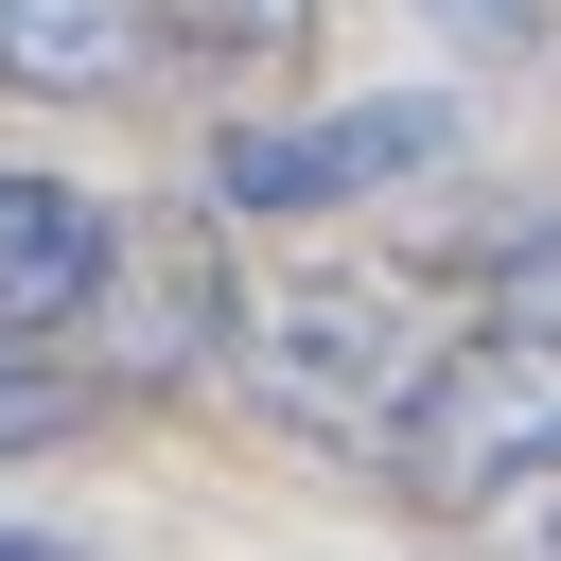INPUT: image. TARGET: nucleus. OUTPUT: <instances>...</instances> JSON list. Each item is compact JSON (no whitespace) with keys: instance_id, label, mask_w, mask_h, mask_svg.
<instances>
[{"instance_id":"f257e3e1","label":"nucleus","mask_w":561,"mask_h":561,"mask_svg":"<svg viewBox=\"0 0 561 561\" xmlns=\"http://www.w3.org/2000/svg\"><path fill=\"white\" fill-rule=\"evenodd\" d=\"M386 456H403L421 508H473V491L561 473V228L491 245V280L456 298V333H438L421 403L386 421Z\"/></svg>"},{"instance_id":"f03ea898","label":"nucleus","mask_w":561,"mask_h":561,"mask_svg":"<svg viewBox=\"0 0 561 561\" xmlns=\"http://www.w3.org/2000/svg\"><path fill=\"white\" fill-rule=\"evenodd\" d=\"M438 333L456 316H421V298H351V280H316V298H263V316H228V368L280 403V421H316V438H386L403 403H421V368H438Z\"/></svg>"},{"instance_id":"7ed1b4c3","label":"nucleus","mask_w":561,"mask_h":561,"mask_svg":"<svg viewBox=\"0 0 561 561\" xmlns=\"http://www.w3.org/2000/svg\"><path fill=\"white\" fill-rule=\"evenodd\" d=\"M456 140V105H333V123H245L228 158H210V193L228 210H333V193H386L403 158H438Z\"/></svg>"},{"instance_id":"20e7f679","label":"nucleus","mask_w":561,"mask_h":561,"mask_svg":"<svg viewBox=\"0 0 561 561\" xmlns=\"http://www.w3.org/2000/svg\"><path fill=\"white\" fill-rule=\"evenodd\" d=\"M105 298V210L70 175H0V333H70Z\"/></svg>"},{"instance_id":"39448f33","label":"nucleus","mask_w":561,"mask_h":561,"mask_svg":"<svg viewBox=\"0 0 561 561\" xmlns=\"http://www.w3.org/2000/svg\"><path fill=\"white\" fill-rule=\"evenodd\" d=\"M158 53V0H0V88L35 105H105Z\"/></svg>"},{"instance_id":"423d86ee","label":"nucleus","mask_w":561,"mask_h":561,"mask_svg":"<svg viewBox=\"0 0 561 561\" xmlns=\"http://www.w3.org/2000/svg\"><path fill=\"white\" fill-rule=\"evenodd\" d=\"M158 35H175V53L263 70V53H298V35H316V0H158Z\"/></svg>"},{"instance_id":"0eeeda50","label":"nucleus","mask_w":561,"mask_h":561,"mask_svg":"<svg viewBox=\"0 0 561 561\" xmlns=\"http://www.w3.org/2000/svg\"><path fill=\"white\" fill-rule=\"evenodd\" d=\"M0 561H70V543H53V526H0Z\"/></svg>"}]
</instances>
